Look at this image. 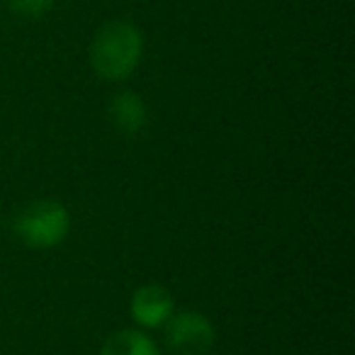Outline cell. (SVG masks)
Masks as SVG:
<instances>
[{"label": "cell", "mask_w": 355, "mask_h": 355, "mask_svg": "<svg viewBox=\"0 0 355 355\" xmlns=\"http://www.w3.org/2000/svg\"><path fill=\"white\" fill-rule=\"evenodd\" d=\"M141 59V35L134 25L122 20L107 22L95 35L90 46V64L105 80H122L137 69Z\"/></svg>", "instance_id": "cell-1"}, {"label": "cell", "mask_w": 355, "mask_h": 355, "mask_svg": "<svg viewBox=\"0 0 355 355\" xmlns=\"http://www.w3.org/2000/svg\"><path fill=\"white\" fill-rule=\"evenodd\" d=\"M15 234L32 248L56 246L69 234V212L59 202H35L15 219Z\"/></svg>", "instance_id": "cell-2"}, {"label": "cell", "mask_w": 355, "mask_h": 355, "mask_svg": "<svg viewBox=\"0 0 355 355\" xmlns=\"http://www.w3.org/2000/svg\"><path fill=\"white\" fill-rule=\"evenodd\" d=\"M214 343V329L202 314L183 311L168 319L166 345L175 355H207Z\"/></svg>", "instance_id": "cell-3"}, {"label": "cell", "mask_w": 355, "mask_h": 355, "mask_svg": "<svg viewBox=\"0 0 355 355\" xmlns=\"http://www.w3.org/2000/svg\"><path fill=\"white\" fill-rule=\"evenodd\" d=\"M132 314L144 326H161L173 314V297L168 290L158 285H148L134 292Z\"/></svg>", "instance_id": "cell-4"}, {"label": "cell", "mask_w": 355, "mask_h": 355, "mask_svg": "<svg viewBox=\"0 0 355 355\" xmlns=\"http://www.w3.org/2000/svg\"><path fill=\"white\" fill-rule=\"evenodd\" d=\"M110 117H112L114 127L124 134H139L148 122L146 105L134 93L114 95L112 103H110Z\"/></svg>", "instance_id": "cell-5"}, {"label": "cell", "mask_w": 355, "mask_h": 355, "mask_svg": "<svg viewBox=\"0 0 355 355\" xmlns=\"http://www.w3.org/2000/svg\"><path fill=\"white\" fill-rule=\"evenodd\" d=\"M100 355H158V350L139 331H119L105 340Z\"/></svg>", "instance_id": "cell-6"}, {"label": "cell", "mask_w": 355, "mask_h": 355, "mask_svg": "<svg viewBox=\"0 0 355 355\" xmlns=\"http://www.w3.org/2000/svg\"><path fill=\"white\" fill-rule=\"evenodd\" d=\"M10 6L22 17H42L51 10L54 0H10Z\"/></svg>", "instance_id": "cell-7"}]
</instances>
